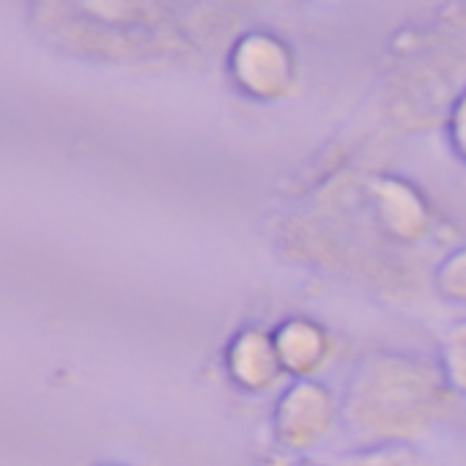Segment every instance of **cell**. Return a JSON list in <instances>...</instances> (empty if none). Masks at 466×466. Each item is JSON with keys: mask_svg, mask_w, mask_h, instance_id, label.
Here are the masks:
<instances>
[{"mask_svg": "<svg viewBox=\"0 0 466 466\" xmlns=\"http://www.w3.org/2000/svg\"><path fill=\"white\" fill-rule=\"evenodd\" d=\"M455 392L439 362L403 354H368L343 395V422L365 447L411 444L452 414Z\"/></svg>", "mask_w": 466, "mask_h": 466, "instance_id": "cell-1", "label": "cell"}, {"mask_svg": "<svg viewBox=\"0 0 466 466\" xmlns=\"http://www.w3.org/2000/svg\"><path fill=\"white\" fill-rule=\"evenodd\" d=\"M340 417V403L327 384L319 379H299L286 387L275 403V444L286 452H310L332 436Z\"/></svg>", "mask_w": 466, "mask_h": 466, "instance_id": "cell-3", "label": "cell"}, {"mask_svg": "<svg viewBox=\"0 0 466 466\" xmlns=\"http://www.w3.org/2000/svg\"><path fill=\"white\" fill-rule=\"evenodd\" d=\"M439 365L455 395H466V321L452 324L439 343Z\"/></svg>", "mask_w": 466, "mask_h": 466, "instance_id": "cell-8", "label": "cell"}, {"mask_svg": "<svg viewBox=\"0 0 466 466\" xmlns=\"http://www.w3.org/2000/svg\"><path fill=\"white\" fill-rule=\"evenodd\" d=\"M335 466H436L411 444H387V447H362L349 455H340Z\"/></svg>", "mask_w": 466, "mask_h": 466, "instance_id": "cell-7", "label": "cell"}, {"mask_svg": "<svg viewBox=\"0 0 466 466\" xmlns=\"http://www.w3.org/2000/svg\"><path fill=\"white\" fill-rule=\"evenodd\" d=\"M305 466H313V463H305Z\"/></svg>", "mask_w": 466, "mask_h": 466, "instance_id": "cell-11", "label": "cell"}, {"mask_svg": "<svg viewBox=\"0 0 466 466\" xmlns=\"http://www.w3.org/2000/svg\"><path fill=\"white\" fill-rule=\"evenodd\" d=\"M444 124H447V140H450L455 157L466 165V88L450 105Z\"/></svg>", "mask_w": 466, "mask_h": 466, "instance_id": "cell-10", "label": "cell"}, {"mask_svg": "<svg viewBox=\"0 0 466 466\" xmlns=\"http://www.w3.org/2000/svg\"><path fill=\"white\" fill-rule=\"evenodd\" d=\"M222 368L233 387H239L242 392L250 395L272 392L286 379V368L280 362L275 335L258 324L242 327L228 340L222 351Z\"/></svg>", "mask_w": 466, "mask_h": 466, "instance_id": "cell-5", "label": "cell"}, {"mask_svg": "<svg viewBox=\"0 0 466 466\" xmlns=\"http://www.w3.org/2000/svg\"><path fill=\"white\" fill-rule=\"evenodd\" d=\"M272 335H275V346L286 368V376H294L297 381L313 379L335 357V338L316 319H308V316L286 319L272 329Z\"/></svg>", "mask_w": 466, "mask_h": 466, "instance_id": "cell-6", "label": "cell"}, {"mask_svg": "<svg viewBox=\"0 0 466 466\" xmlns=\"http://www.w3.org/2000/svg\"><path fill=\"white\" fill-rule=\"evenodd\" d=\"M436 291L450 302H466V248L450 253L433 275Z\"/></svg>", "mask_w": 466, "mask_h": 466, "instance_id": "cell-9", "label": "cell"}, {"mask_svg": "<svg viewBox=\"0 0 466 466\" xmlns=\"http://www.w3.org/2000/svg\"><path fill=\"white\" fill-rule=\"evenodd\" d=\"M362 192L381 237L392 239L395 245H417L431 237L436 214L417 184L400 176L379 173L368 178Z\"/></svg>", "mask_w": 466, "mask_h": 466, "instance_id": "cell-4", "label": "cell"}, {"mask_svg": "<svg viewBox=\"0 0 466 466\" xmlns=\"http://www.w3.org/2000/svg\"><path fill=\"white\" fill-rule=\"evenodd\" d=\"M225 72L233 88L253 102H283L299 86V58L272 31H245L233 39Z\"/></svg>", "mask_w": 466, "mask_h": 466, "instance_id": "cell-2", "label": "cell"}]
</instances>
